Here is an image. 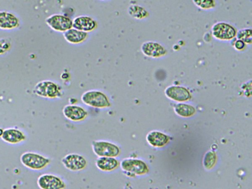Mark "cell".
Listing matches in <instances>:
<instances>
[{
  "instance_id": "obj_1",
  "label": "cell",
  "mask_w": 252,
  "mask_h": 189,
  "mask_svg": "<svg viewBox=\"0 0 252 189\" xmlns=\"http://www.w3.org/2000/svg\"><path fill=\"white\" fill-rule=\"evenodd\" d=\"M33 92L40 97L51 100L61 98L63 95L62 86L58 83L49 79L38 82L34 86Z\"/></svg>"
},
{
  "instance_id": "obj_2",
  "label": "cell",
  "mask_w": 252,
  "mask_h": 189,
  "mask_svg": "<svg viewBox=\"0 0 252 189\" xmlns=\"http://www.w3.org/2000/svg\"><path fill=\"white\" fill-rule=\"evenodd\" d=\"M20 160L26 168L32 171H41L48 168L52 160L49 157L33 151H26L20 156Z\"/></svg>"
},
{
  "instance_id": "obj_3",
  "label": "cell",
  "mask_w": 252,
  "mask_h": 189,
  "mask_svg": "<svg viewBox=\"0 0 252 189\" xmlns=\"http://www.w3.org/2000/svg\"><path fill=\"white\" fill-rule=\"evenodd\" d=\"M120 168L123 174L129 178H134L147 174L149 168L146 163L141 159L127 157L120 161Z\"/></svg>"
},
{
  "instance_id": "obj_4",
  "label": "cell",
  "mask_w": 252,
  "mask_h": 189,
  "mask_svg": "<svg viewBox=\"0 0 252 189\" xmlns=\"http://www.w3.org/2000/svg\"><path fill=\"white\" fill-rule=\"evenodd\" d=\"M81 99L85 105L94 108L105 109L112 106L109 96L104 92L98 90H89L84 92Z\"/></svg>"
},
{
  "instance_id": "obj_5",
  "label": "cell",
  "mask_w": 252,
  "mask_h": 189,
  "mask_svg": "<svg viewBox=\"0 0 252 189\" xmlns=\"http://www.w3.org/2000/svg\"><path fill=\"white\" fill-rule=\"evenodd\" d=\"M92 149L97 157H112L118 158L122 154V148L117 143L105 139L93 140Z\"/></svg>"
},
{
  "instance_id": "obj_6",
  "label": "cell",
  "mask_w": 252,
  "mask_h": 189,
  "mask_svg": "<svg viewBox=\"0 0 252 189\" xmlns=\"http://www.w3.org/2000/svg\"><path fill=\"white\" fill-rule=\"evenodd\" d=\"M61 162L66 169L74 173L84 171L89 163L86 156L77 153H70L65 155L61 159Z\"/></svg>"
},
{
  "instance_id": "obj_7",
  "label": "cell",
  "mask_w": 252,
  "mask_h": 189,
  "mask_svg": "<svg viewBox=\"0 0 252 189\" xmlns=\"http://www.w3.org/2000/svg\"><path fill=\"white\" fill-rule=\"evenodd\" d=\"M37 185L40 189H66L67 184L60 175L46 173L40 175L37 178Z\"/></svg>"
},
{
  "instance_id": "obj_8",
  "label": "cell",
  "mask_w": 252,
  "mask_h": 189,
  "mask_svg": "<svg viewBox=\"0 0 252 189\" xmlns=\"http://www.w3.org/2000/svg\"><path fill=\"white\" fill-rule=\"evenodd\" d=\"M46 24L53 31L64 33L73 27L72 20L68 16L60 13L50 15L45 19Z\"/></svg>"
},
{
  "instance_id": "obj_9",
  "label": "cell",
  "mask_w": 252,
  "mask_h": 189,
  "mask_svg": "<svg viewBox=\"0 0 252 189\" xmlns=\"http://www.w3.org/2000/svg\"><path fill=\"white\" fill-rule=\"evenodd\" d=\"M213 36L221 41L233 40L236 36L237 30L232 25L225 22H218L212 27Z\"/></svg>"
},
{
  "instance_id": "obj_10",
  "label": "cell",
  "mask_w": 252,
  "mask_h": 189,
  "mask_svg": "<svg viewBox=\"0 0 252 189\" xmlns=\"http://www.w3.org/2000/svg\"><path fill=\"white\" fill-rule=\"evenodd\" d=\"M64 117L73 123H81L85 121L89 116L87 110L83 106L75 104L65 105L63 109Z\"/></svg>"
},
{
  "instance_id": "obj_11",
  "label": "cell",
  "mask_w": 252,
  "mask_h": 189,
  "mask_svg": "<svg viewBox=\"0 0 252 189\" xmlns=\"http://www.w3.org/2000/svg\"><path fill=\"white\" fill-rule=\"evenodd\" d=\"M141 51L146 56L157 59L164 56L167 54L165 47L160 43L155 41H146L141 45Z\"/></svg>"
},
{
  "instance_id": "obj_12",
  "label": "cell",
  "mask_w": 252,
  "mask_h": 189,
  "mask_svg": "<svg viewBox=\"0 0 252 189\" xmlns=\"http://www.w3.org/2000/svg\"><path fill=\"white\" fill-rule=\"evenodd\" d=\"M27 136L22 130L15 127L4 129L1 139L5 143L10 145H18L27 140Z\"/></svg>"
},
{
  "instance_id": "obj_13",
  "label": "cell",
  "mask_w": 252,
  "mask_h": 189,
  "mask_svg": "<svg viewBox=\"0 0 252 189\" xmlns=\"http://www.w3.org/2000/svg\"><path fill=\"white\" fill-rule=\"evenodd\" d=\"M72 22L73 28L87 33L94 31L97 27V21L88 15H79L75 17Z\"/></svg>"
},
{
  "instance_id": "obj_14",
  "label": "cell",
  "mask_w": 252,
  "mask_h": 189,
  "mask_svg": "<svg viewBox=\"0 0 252 189\" xmlns=\"http://www.w3.org/2000/svg\"><path fill=\"white\" fill-rule=\"evenodd\" d=\"M166 96L170 99L183 102L191 98V94L186 87L178 85L168 86L165 90Z\"/></svg>"
},
{
  "instance_id": "obj_15",
  "label": "cell",
  "mask_w": 252,
  "mask_h": 189,
  "mask_svg": "<svg viewBox=\"0 0 252 189\" xmlns=\"http://www.w3.org/2000/svg\"><path fill=\"white\" fill-rule=\"evenodd\" d=\"M21 24L20 18L13 12L0 11V29L12 30L18 28Z\"/></svg>"
},
{
  "instance_id": "obj_16",
  "label": "cell",
  "mask_w": 252,
  "mask_h": 189,
  "mask_svg": "<svg viewBox=\"0 0 252 189\" xmlns=\"http://www.w3.org/2000/svg\"><path fill=\"white\" fill-rule=\"evenodd\" d=\"M95 165L100 172L111 173L120 168V161L116 158L97 157L95 161Z\"/></svg>"
},
{
  "instance_id": "obj_17",
  "label": "cell",
  "mask_w": 252,
  "mask_h": 189,
  "mask_svg": "<svg viewBox=\"0 0 252 189\" xmlns=\"http://www.w3.org/2000/svg\"><path fill=\"white\" fill-rule=\"evenodd\" d=\"M63 36L64 39L69 43L77 45L87 40L89 34L72 27L63 33Z\"/></svg>"
},
{
  "instance_id": "obj_18",
  "label": "cell",
  "mask_w": 252,
  "mask_h": 189,
  "mask_svg": "<svg viewBox=\"0 0 252 189\" xmlns=\"http://www.w3.org/2000/svg\"><path fill=\"white\" fill-rule=\"evenodd\" d=\"M148 143L154 147H161L166 144L169 137L165 134L157 131H151L146 136Z\"/></svg>"
},
{
  "instance_id": "obj_19",
  "label": "cell",
  "mask_w": 252,
  "mask_h": 189,
  "mask_svg": "<svg viewBox=\"0 0 252 189\" xmlns=\"http://www.w3.org/2000/svg\"><path fill=\"white\" fill-rule=\"evenodd\" d=\"M127 12L131 17L137 20H142L149 16L148 11L145 7L137 4L129 5Z\"/></svg>"
},
{
  "instance_id": "obj_20",
  "label": "cell",
  "mask_w": 252,
  "mask_h": 189,
  "mask_svg": "<svg viewBox=\"0 0 252 189\" xmlns=\"http://www.w3.org/2000/svg\"><path fill=\"white\" fill-rule=\"evenodd\" d=\"M174 109L177 115L184 117L191 116L195 112V109L193 106L183 103L176 104Z\"/></svg>"
},
{
  "instance_id": "obj_21",
  "label": "cell",
  "mask_w": 252,
  "mask_h": 189,
  "mask_svg": "<svg viewBox=\"0 0 252 189\" xmlns=\"http://www.w3.org/2000/svg\"><path fill=\"white\" fill-rule=\"evenodd\" d=\"M237 39L244 41L246 44L252 43V29L244 28L239 30L236 33Z\"/></svg>"
},
{
  "instance_id": "obj_22",
  "label": "cell",
  "mask_w": 252,
  "mask_h": 189,
  "mask_svg": "<svg viewBox=\"0 0 252 189\" xmlns=\"http://www.w3.org/2000/svg\"><path fill=\"white\" fill-rule=\"evenodd\" d=\"M192 2L195 5L204 10L211 9L214 8L216 5V1L212 0H193Z\"/></svg>"
},
{
  "instance_id": "obj_23",
  "label": "cell",
  "mask_w": 252,
  "mask_h": 189,
  "mask_svg": "<svg viewBox=\"0 0 252 189\" xmlns=\"http://www.w3.org/2000/svg\"><path fill=\"white\" fill-rule=\"evenodd\" d=\"M216 155L213 152H208L204 158V166L207 168H211L214 165L216 162Z\"/></svg>"
},
{
  "instance_id": "obj_24",
  "label": "cell",
  "mask_w": 252,
  "mask_h": 189,
  "mask_svg": "<svg viewBox=\"0 0 252 189\" xmlns=\"http://www.w3.org/2000/svg\"><path fill=\"white\" fill-rule=\"evenodd\" d=\"M11 47V43L7 38H0V55L5 54L10 50Z\"/></svg>"
},
{
  "instance_id": "obj_25",
  "label": "cell",
  "mask_w": 252,
  "mask_h": 189,
  "mask_svg": "<svg viewBox=\"0 0 252 189\" xmlns=\"http://www.w3.org/2000/svg\"><path fill=\"white\" fill-rule=\"evenodd\" d=\"M234 48L239 51L244 50L246 47V44L241 40L237 39L233 44Z\"/></svg>"
},
{
  "instance_id": "obj_26",
  "label": "cell",
  "mask_w": 252,
  "mask_h": 189,
  "mask_svg": "<svg viewBox=\"0 0 252 189\" xmlns=\"http://www.w3.org/2000/svg\"><path fill=\"white\" fill-rule=\"evenodd\" d=\"M3 131H4V129L0 127V138L1 137V136L3 134Z\"/></svg>"
}]
</instances>
